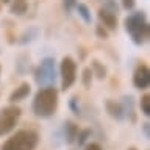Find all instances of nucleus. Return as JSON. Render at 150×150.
Here are the masks:
<instances>
[{
	"label": "nucleus",
	"instance_id": "f257e3e1",
	"mask_svg": "<svg viewBox=\"0 0 150 150\" xmlns=\"http://www.w3.org/2000/svg\"><path fill=\"white\" fill-rule=\"evenodd\" d=\"M58 110V91L53 86L41 88L33 100V112L38 117L47 119L52 117Z\"/></svg>",
	"mask_w": 150,
	"mask_h": 150
},
{
	"label": "nucleus",
	"instance_id": "f03ea898",
	"mask_svg": "<svg viewBox=\"0 0 150 150\" xmlns=\"http://www.w3.org/2000/svg\"><path fill=\"white\" fill-rule=\"evenodd\" d=\"M125 30L130 33L131 39L134 44H144L150 36V28H149V22L145 17L144 11H136L133 14H130L125 19Z\"/></svg>",
	"mask_w": 150,
	"mask_h": 150
},
{
	"label": "nucleus",
	"instance_id": "7ed1b4c3",
	"mask_svg": "<svg viewBox=\"0 0 150 150\" xmlns=\"http://www.w3.org/2000/svg\"><path fill=\"white\" fill-rule=\"evenodd\" d=\"M39 144V134L33 130H19L2 144L0 150H35Z\"/></svg>",
	"mask_w": 150,
	"mask_h": 150
},
{
	"label": "nucleus",
	"instance_id": "20e7f679",
	"mask_svg": "<svg viewBox=\"0 0 150 150\" xmlns=\"http://www.w3.org/2000/svg\"><path fill=\"white\" fill-rule=\"evenodd\" d=\"M35 80L42 88L53 86L55 80H56V69H55L53 58H44L41 61V64L38 66V69L35 72Z\"/></svg>",
	"mask_w": 150,
	"mask_h": 150
},
{
	"label": "nucleus",
	"instance_id": "39448f33",
	"mask_svg": "<svg viewBox=\"0 0 150 150\" xmlns=\"http://www.w3.org/2000/svg\"><path fill=\"white\" fill-rule=\"evenodd\" d=\"M22 116V110L17 105H9L0 110V136H5L16 128L19 119Z\"/></svg>",
	"mask_w": 150,
	"mask_h": 150
},
{
	"label": "nucleus",
	"instance_id": "423d86ee",
	"mask_svg": "<svg viewBox=\"0 0 150 150\" xmlns=\"http://www.w3.org/2000/svg\"><path fill=\"white\" fill-rule=\"evenodd\" d=\"M59 77H61V89L67 91L77 80V63L70 56H64L59 66Z\"/></svg>",
	"mask_w": 150,
	"mask_h": 150
},
{
	"label": "nucleus",
	"instance_id": "0eeeda50",
	"mask_svg": "<svg viewBox=\"0 0 150 150\" xmlns=\"http://www.w3.org/2000/svg\"><path fill=\"white\" fill-rule=\"evenodd\" d=\"M133 84L136 89H144L149 88L150 84V69L145 63H141L138 67L134 69V74H133Z\"/></svg>",
	"mask_w": 150,
	"mask_h": 150
},
{
	"label": "nucleus",
	"instance_id": "6e6552de",
	"mask_svg": "<svg viewBox=\"0 0 150 150\" xmlns=\"http://www.w3.org/2000/svg\"><path fill=\"white\" fill-rule=\"evenodd\" d=\"M98 19L103 23V27L108 28V30H116L117 28V14L108 11L105 8L98 9Z\"/></svg>",
	"mask_w": 150,
	"mask_h": 150
},
{
	"label": "nucleus",
	"instance_id": "1a4fd4ad",
	"mask_svg": "<svg viewBox=\"0 0 150 150\" xmlns=\"http://www.w3.org/2000/svg\"><path fill=\"white\" fill-rule=\"evenodd\" d=\"M30 92H31L30 84L28 83H21L11 94H9V102H11L13 105L17 103V102H22L23 98H27L28 96H30Z\"/></svg>",
	"mask_w": 150,
	"mask_h": 150
},
{
	"label": "nucleus",
	"instance_id": "9d476101",
	"mask_svg": "<svg viewBox=\"0 0 150 150\" xmlns=\"http://www.w3.org/2000/svg\"><path fill=\"white\" fill-rule=\"evenodd\" d=\"M105 108H106V112L112 117V119L122 120V119L125 117V114H124V108H122V103H120V102H116V100H106Z\"/></svg>",
	"mask_w": 150,
	"mask_h": 150
},
{
	"label": "nucleus",
	"instance_id": "9b49d317",
	"mask_svg": "<svg viewBox=\"0 0 150 150\" xmlns=\"http://www.w3.org/2000/svg\"><path fill=\"white\" fill-rule=\"evenodd\" d=\"M78 127L74 124L72 120H66L64 122V139L67 144H74L75 139H77V134H78Z\"/></svg>",
	"mask_w": 150,
	"mask_h": 150
},
{
	"label": "nucleus",
	"instance_id": "f8f14e48",
	"mask_svg": "<svg viewBox=\"0 0 150 150\" xmlns=\"http://www.w3.org/2000/svg\"><path fill=\"white\" fill-rule=\"evenodd\" d=\"M122 108H124V114L130 117L131 122H136V112H134V100L131 96H124L122 97Z\"/></svg>",
	"mask_w": 150,
	"mask_h": 150
},
{
	"label": "nucleus",
	"instance_id": "ddd939ff",
	"mask_svg": "<svg viewBox=\"0 0 150 150\" xmlns=\"http://www.w3.org/2000/svg\"><path fill=\"white\" fill-rule=\"evenodd\" d=\"M28 9V0H13L9 5V11L16 16H23Z\"/></svg>",
	"mask_w": 150,
	"mask_h": 150
},
{
	"label": "nucleus",
	"instance_id": "4468645a",
	"mask_svg": "<svg viewBox=\"0 0 150 150\" xmlns=\"http://www.w3.org/2000/svg\"><path fill=\"white\" fill-rule=\"evenodd\" d=\"M91 70H92V75H96L98 80L106 78V67L100 63V61L92 59L91 61Z\"/></svg>",
	"mask_w": 150,
	"mask_h": 150
},
{
	"label": "nucleus",
	"instance_id": "2eb2a0df",
	"mask_svg": "<svg viewBox=\"0 0 150 150\" xmlns=\"http://www.w3.org/2000/svg\"><path fill=\"white\" fill-rule=\"evenodd\" d=\"M75 8H77L80 17H81L84 22L91 23V13H89V8L86 6V5H84V3H77V5H75Z\"/></svg>",
	"mask_w": 150,
	"mask_h": 150
},
{
	"label": "nucleus",
	"instance_id": "dca6fc26",
	"mask_svg": "<svg viewBox=\"0 0 150 150\" xmlns=\"http://www.w3.org/2000/svg\"><path fill=\"white\" fill-rule=\"evenodd\" d=\"M81 81L84 84V88H91V84H92V70H91V67H84L83 69Z\"/></svg>",
	"mask_w": 150,
	"mask_h": 150
},
{
	"label": "nucleus",
	"instance_id": "f3484780",
	"mask_svg": "<svg viewBox=\"0 0 150 150\" xmlns=\"http://www.w3.org/2000/svg\"><path fill=\"white\" fill-rule=\"evenodd\" d=\"M141 111H142L144 116H150V96L149 94H144L141 97Z\"/></svg>",
	"mask_w": 150,
	"mask_h": 150
},
{
	"label": "nucleus",
	"instance_id": "a211bd4d",
	"mask_svg": "<svg viewBox=\"0 0 150 150\" xmlns=\"http://www.w3.org/2000/svg\"><path fill=\"white\" fill-rule=\"evenodd\" d=\"M92 134V131L89 130V128H84V130H81V131H78V134H77V142H78V145H84V142L89 139V136Z\"/></svg>",
	"mask_w": 150,
	"mask_h": 150
},
{
	"label": "nucleus",
	"instance_id": "6ab92c4d",
	"mask_svg": "<svg viewBox=\"0 0 150 150\" xmlns=\"http://www.w3.org/2000/svg\"><path fill=\"white\" fill-rule=\"evenodd\" d=\"M96 33H97V36L100 38V39H106L108 38V30L103 25H97L96 27Z\"/></svg>",
	"mask_w": 150,
	"mask_h": 150
},
{
	"label": "nucleus",
	"instance_id": "aec40b11",
	"mask_svg": "<svg viewBox=\"0 0 150 150\" xmlns=\"http://www.w3.org/2000/svg\"><path fill=\"white\" fill-rule=\"evenodd\" d=\"M103 8L108 9V11H111V13H114V14H117V5H116V2H112V0H105V6Z\"/></svg>",
	"mask_w": 150,
	"mask_h": 150
},
{
	"label": "nucleus",
	"instance_id": "412c9836",
	"mask_svg": "<svg viewBox=\"0 0 150 150\" xmlns=\"http://www.w3.org/2000/svg\"><path fill=\"white\" fill-rule=\"evenodd\" d=\"M77 97H72L70 98V102H69V105H70V108H72V111L75 112V114H80V108L77 106Z\"/></svg>",
	"mask_w": 150,
	"mask_h": 150
},
{
	"label": "nucleus",
	"instance_id": "4be33fe9",
	"mask_svg": "<svg viewBox=\"0 0 150 150\" xmlns=\"http://www.w3.org/2000/svg\"><path fill=\"white\" fill-rule=\"evenodd\" d=\"M122 6L125 9H133L134 8V0H122Z\"/></svg>",
	"mask_w": 150,
	"mask_h": 150
},
{
	"label": "nucleus",
	"instance_id": "5701e85b",
	"mask_svg": "<svg viewBox=\"0 0 150 150\" xmlns=\"http://www.w3.org/2000/svg\"><path fill=\"white\" fill-rule=\"evenodd\" d=\"M75 5H77V0H64V8L67 9V11L75 8Z\"/></svg>",
	"mask_w": 150,
	"mask_h": 150
},
{
	"label": "nucleus",
	"instance_id": "b1692460",
	"mask_svg": "<svg viewBox=\"0 0 150 150\" xmlns=\"http://www.w3.org/2000/svg\"><path fill=\"white\" fill-rule=\"evenodd\" d=\"M84 150H103V149H102V145H100V144L91 142V144H88V145H86V149H84Z\"/></svg>",
	"mask_w": 150,
	"mask_h": 150
},
{
	"label": "nucleus",
	"instance_id": "393cba45",
	"mask_svg": "<svg viewBox=\"0 0 150 150\" xmlns=\"http://www.w3.org/2000/svg\"><path fill=\"white\" fill-rule=\"evenodd\" d=\"M149 128H150V124H149V122H145V124H142V130H144V134H145V138H150Z\"/></svg>",
	"mask_w": 150,
	"mask_h": 150
},
{
	"label": "nucleus",
	"instance_id": "a878e982",
	"mask_svg": "<svg viewBox=\"0 0 150 150\" xmlns=\"http://www.w3.org/2000/svg\"><path fill=\"white\" fill-rule=\"evenodd\" d=\"M2 2H3V3H8V2H9V0H2Z\"/></svg>",
	"mask_w": 150,
	"mask_h": 150
},
{
	"label": "nucleus",
	"instance_id": "bb28decb",
	"mask_svg": "<svg viewBox=\"0 0 150 150\" xmlns=\"http://www.w3.org/2000/svg\"><path fill=\"white\" fill-rule=\"evenodd\" d=\"M128 150H136V149H134V147H130V149H128Z\"/></svg>",
	"mask_w": 150,
	"mask_h": 150
}]
</instances>
